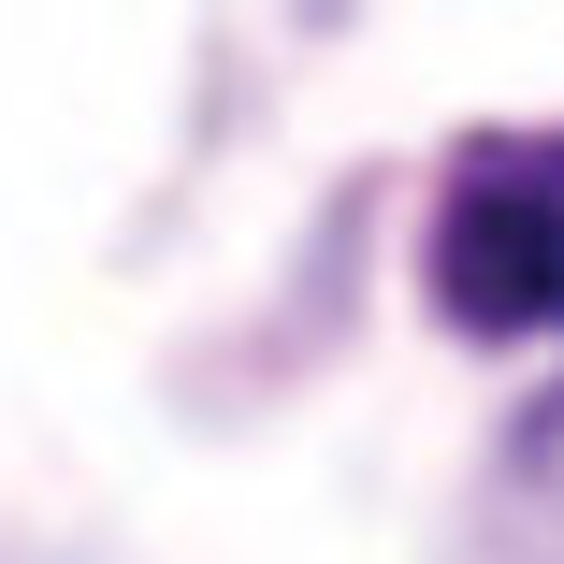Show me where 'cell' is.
Segmentation results:
<instances>
[{"mask_svg":"<svg viewBox=\"0 0 564 564\" xmlns=\"http://www.w3.org/2000/svg\"><path fill=\"white\" fill-rule=\"evenodd\" d=\"M434 304L464 333L564 318V174L550 160H464V188L434 203Z\"/></svg>","mask_w":564,"mask_h":564,"instance_id":"1","label":"cell"}]
</instances>
